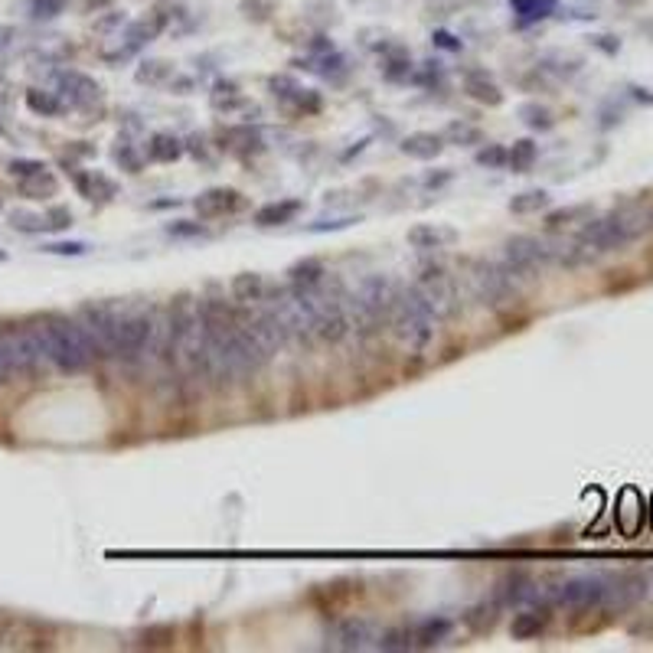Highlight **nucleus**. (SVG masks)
Returning <instances> with one entry per match:
<instances>
[{"label":"nucleus","instance_id":"aec40b11","mask_svg":"<svg viewBox=\"0 0 653 653\" xmlns=\"http://www.w3.org/2000/svg\"><path fill=\"white\" fill-rule=\"evenodd\" d=\"M232 297H236V301H242V304L262 301V297H265V281H262V275H252V272H246V275L232 278Z\"/></svg>","mask_w":653,"mask_h":653},{"label":"nucleus","instance_id":"2f4dec72","mask_svg":"<svg viewBox=\"0 0 653 653\" xmlns=\"http://www.w3.org/2000/svg\"><path fill=\"white\" fill-rule=\"evenodd\" d=\"M167 76H171V66H167V63H147V69L138 72V79L147 82V86H161Z\"/></svg>","mask_w":653,"mask_h":653},{"label":"nucleus","instance_id":"9b49d317","mask_svg":"<svg viewBox=\"0 0 653 653\" xmlns=\"http://www.w3.org/2000/svg\"><path fill=\"white\" fill-rule=\"evenodd\" d=\"M239 206H242V197H239L236 189H226V187L206 189V193H199L197 197V213L203 219L226 216V213H236Z\"/></svg>","mask_w":653,"mask_h":653},{"label":"nucleus","instance_id":"412c9836","mask_svg":"<svg viewBox=\"0 0 653 653\" xmlns=\"http://www.w3.org/2000/svg\"><path fill=\"white\" fill-rule=\"evenodd\" d=\"M467 95L471 98H477V102L483 105H500L503 102V92L497 88V82H490V79L483 76V72H473V76H467Z\"/></svg>","mask_w":653,"mask_h":653},{"label":"nucleus","instance_id":"ddd939ff","mask_svg":"<svg viewBox=\"0 0 653 653\" xmlns=\"http://www.w3.org/2000/svg\"><path fill=\"white\" fill-rule=\"evenodd\" d=\"M457 239L455 229L445 226H415L408 229V246L422 248V252H431V248H445Z\"/></svg>","mask_w":653,"mask_h":653},{"label":"nucleus","instance_id":"1a4fd4ad","mask_svg":"<svg viewBox=\"0 0 653 653\" xmlns=\"http://www.w3.org/2000/svg\"><path fill=\"white\" fill-rule=\"evenodd\" d=\"M552 258V252L546 248V242L530 236L510 239L506 242V272L510 275H536L546 262Z\"/></svg>","mask_w":653,"mask_h":653},{"label":"nucleus","instance_id":"c756f323","mask_svg":"<svg viewBox=\"0 0 653 653\" xmlns=\"http://www.w3.org/2000/svg\"><path fill=\"white\" fill-rule=\"evenodd\" d=\"M448 138L455 144H481V131L473 124H461V121L448 124Z\"/></svg>","mask_w":653,"mask_h":653},{"label":"nucleus","instance_id":"423d86ee","mask_svg":"<svg viewBox=\"0 0 653 653\" xmlns=\"http://www.w3.org/2000/svg\"><path fill=\"white\" fill-rule=\"evenodd\" d=\"M552 598L565 607H601L615 601V575H575L565 578Z\"/></svg>","mask_w":653,"mask_h":653},{"label":"nucleus","instance_id":"0eeeda50","mask_svg":"<svg viewBox=\"0 0 653 653\" xmlns=\"http://www.w3.org/2000/svg\"><path fill=\"white\" fill-rule=\"evenodd\" d=\"M415 288L422 291L428 304H431V311L435 317H455L457 314V288L451 281L441 265H422L418 268V281Z\"/></svg>","mask_w":653,"mask_h":653},{"label":"nucleus","instance_id":"f8f14e48","mask_svg":"<svg viewBox=\"0 0 653 653\" xmlns=\"http://www.w3.org/2000/svg\"><path fill=\"white\" fill-rule=\"evenodd\" d=\"M373 640V627L366 621H343L337 631H333V644L337 650H366Z\"/></svg>","mask_w":653,"mask_h":653},{"label":"nucleus","instance_id":"c9c22d12","mask_svg":"<svg viewBox=\"0 0 653 653\" xmlns=\"http://www.w3.org/2000/svg\"><path fill=\"white\" fill-rule=\"evenodd\" d=\"M523 114H530L526 121H530L532 128H549V124H552L549 112H546V108H536V105H526V108H523Z\"/></svg>","mask_w":653,"mask_h":653},{"label":"nucleus","instance_id":"b1692460","mask_svg":"<svg viewBox=\"0 0 653 653\" xmlns=\"http://www.w3.org/2000/svg\"><path fill=\"white\" fill-rule=\"evenodd\" d=\"M532 161H536V144L532 141H516L513 144V151H506V163H510L513 171H530Z\"/></svg>","mask_w":653,"mask_h":653},{"label":"nucleus","instance_id":"4c0bfd02","mask_svg":"<svg viewBox=\"0 0 653 653\" xmlns=\"http://www.w3.org/2000/svg\"><path fill=\"white\" fill-rule=\"evenodd\" d=\"M173 236H197V232H203L199 226H171Z\"/></svg>","mask_w":653,"mask_h":653},{"label":"nucleus","instance_id":"bb28decb","mask_svg":"<svg viewBox=\"0 0 653 653\" xmlns=\"http://www.w3.org/2000/svg\"><path fill=\"white\" fill-rule=\"evenodd\" d=\"M23 183V193H29V197H53V189H56V183H53V177H49L46 171L37 173V177H27Z\"/></svg>","mask_w":653,"mask_h":653},{"label":"nucleus","instance_id":"20e7f679","mask_svg":"<svg viewBox=\"0 0 653 653\" xmlns=\"http://www.w3.org/2000/svg\"><path fill=\"white\" fill-rule=\"evenodd\" d=\"M650 216H640L634 209H627V213H615V216L607 219H595V222H588L582 229V236H578V248H585V252H615V248L627 246V242H634L640 232L647 229Z\"/></svg>","mask_w":653,"mask_h":653},{"label":"nucleus","instance_id":"f03ea898","mask_svg":"<svg viewBox=\"0 0 653 653\" xmlns=\"http://www.w3.org/2000/svg\"><path fill=\"white\" fill-rule=\"evenodd\" d=\"M396 297H398V288L389 281V278H382V275L363 278L360 288L343 297V304H347V317H350V327H360L363 333L379 331L386 321H392Z\"/></svg>","mask_w":653,"mask_h":653},{"label":"nucleus","instance_id":"5701e85b","mask_svg":"<svg viewBox=\"0 0 653 653\" xmlns=\"http://www.w3.org/2000/svg\"><path fill=\"white\" fill-rule=\"evenodd\" d=\"M530 595H532V582L526 575L506 578V585H503V591H500V598L506 605H520V601H526Z\"/></svg>","mask_w":653,"mask_h":653},{"label":"nucleus","instance_id":"dca6fc26","mask_svg":"<svg viewBox=\"0 0 653 653\" xmlns=\"http://www.w3.org/2000/svg\"><path fill=\"white\" fill-rule=\"evenodd\" d=\"M304 209L301 199H281V203H268L255 213V222L258 226H284V222H291L297 213Z\"/></svg>","mask_w":653,"mask_h":653},{"label":"nucleus","instance_id":"4be33fe9","mask_svg":"<svg viewBox=\"0 0 653 653\" xmlns=\"http://www.w3.org/2000/svg\"><path fill=\"white\" fill-rule=\"evenodd\" d=\"M549 206V193L546 189H530V193H520V197H513L510 209L513 213H540V209Z\"/></svg>","mask_w":653,"mask_h":653},{"label":"nucleus","instance_id":"7ed1b4c3","mask_svg":"<svg viewBox=\"0 0 653 653\" xmlns=\"http://www.w3.org/2000/svg\"><path fill=\"white\" fill-rule=\"evenodd\" d=\"M389 323L396 327L398 340L422 350L431 340V333H435V311H431V304L422 297V291H418L415 284L412 288H398L392 321Z\"/></svg>","mask_w":653,"mask_h":653},{"label":"nucleus","instance_id":"c85d7f7f","mask_svg":"<svg viewBox=\"0 0 653 653\" xmlns=\"http://www.w3.org/2000/svg\"><path fill=\"white\" fill-rule=\"evenodd\" d=\"M63 7H66V0H29V17L49 20L56 17V13H63Z\"/></svg>","mask_w":653,"mask_h":653},{"label":"nucleus","instance_id":"a211bd4d","mask_svg":"<svg viewBox=\"0 0 653 653\" xmlns=\"http://www.w3.org/2000/svg\"><path fill=\"white\" fill-rule=\"evenodd\" d=\"M76 187L82 189V197L86 199H112L114 193H118V187H114L108 177H102V173H79L76 177Z\"/></svg>","mask_w":653,"mask_h":653},{"label":"nucleus","instance_id":"7c9ffc66","mask_svg":"<svg viewBox=\"0 0 653 653\" xmlns=\"http://www.w3.org/2000/svg\"><path fill=\"white\" fill-rule=\"evenodd\" d=\"M552 7H556V0H516V10H520V13L526 20L546 17V13H549Z\"/></svg>","mask_w":653,"mask_h":653},{"label":"nucleus","instance_id":"9d476101","mask_svg":"<svg viewBox=\"0 0 653 653\" xmlns=\"http://www.w3.org/2000/svg\"><path fill=\"white\" fill-rule=\"evenodd\" d=\"M59 98H66L69 105H92L98 102V82H92L88 76H82V72H59Z\"/></svg>","mask_w":653,"mask_h":653},{"label":"nucleus","instance_id":"393cba45","mask_svg":"<svg viewBox=\"0 0 653 653\" xmlns=\"http://www.w3.org/2000/svg\"><path fill=\"white\" fill-rule=\"evenodd\" d=\"M323 265L321 262H314V258H307V262H297V265L291 268V284H317L323 281Z\"/></svg>","mask_w":653,"mask_h":653},{"label":"nucleus","instance_id":"e433bc0d","mask_svg":"<svg viewBox=\"0 0 653 653\" xmlns=\"http://www.w3.org/2000/svg\"><path fill=\"white\" fill-rule=\"evenodd\" d=\"M46 252H53V255H82L86 246L82 242H53V246H46Z\"/></svg>","mask_w":653,"mask_h":653},{"label":"nucleus","instance_id":"f257e3e1","mask_svg":"<svg viewBox=\"0 0 653 653\" xmlns=\"http://www.w3.org/2000/svg\"><path fill=\"white\" fill-rule=\"evenodd\" d=\"M43 337H46L49 363H56L59 370L66 373L88 370L92 360L98 356L86 327L79 321H69V317H49V321H43Z\"/></svg>","mask_w":653,"mask_h":653},{"label":"nucleus","instance_id":"6e6552de","mask_svg":"<svg viewBox=\"0 0 653 653\" xmlns=\"http://www.w3.org/2000/svg\"><path fill=\"white\" fill-rule=\"evenodd\" d=\"M471 284H473V291H477V297H481L483 304H490V307L506 304L513 297V291H516L510 272L490 265V262H477V265H473Z\"/></svg>","mask_w":653,"mask_h":653},{"label":"nucleus","instance_id":"473e14b6","mask_svg":"<svg viewBox=\"0 0 653 653\" xmlns=\"http://www.w3.org/2000/svg\"><path fill=\"white\" fill-rule=\"evenodd\" d=\"M477 163H483V167H503L506 163V151H503L500 144H490V147H483L477 154Z\"/></svg>","mask_w":653,"mask_h":653},{"label":"nucleus","instance_id":"a878e982","mask_svg":"<svg viewBox=\"0 0 653 653\" xmlns=\"http://www.w3.org/2000/svg\"><path fill=\"white\" fill-rule=\"evenodd\" d=\"M27 105L33 108V112H39V114H56L59 108H63L59 95H53V92H29Z\"/></svg>","mask_w":653,"mask_h":653},{"label":"nucleus","instance_id":"2eb2a0df","mask_svg":"<svg viewBox=\"0 0 653 653\" xmlns=\"http://www.w3.org/2000/svg\"><path fill=\"white\" fill-rule=\"evenodd\" d=\"M546 627H549V611L546 607H532V611H523V615L513 617L510 631L516 640H530V637H540Z\"/></svg>","mask_w":653,"mask_h":653},{"label":"nucleus","instance_id":"ea45409f","mask_svg":"<svg viewBox=\"0 0 653 653\" xmlns=\"http://www.w3.org/2000/svg\"><path fill=\"white\" fill-rule=\"evenodd\" d=\"M650 226H653V213H650Z\"/></svg>","mask_w":653,"mask_h":653},{"label":"nucleus","instance_id":"39448f33","mask_svg":"<svg viewBox=\"0 0 653 653\" xmlns=\"http://www.w3.org/2000/svg\"><path fill=\"white\" fill-rule=\"evenodd\" d=\"M157 333H161V323H157L151 307H121L118 331H114V343H112V356H118L124 363L141 360Z\"/></svg>","mask_w":653,"mask_h":653},{"label":"nucleus","instance_id":"6ab92c4d","mask_svg":"<svg viewBox=\"0 0 653 653\" xmlns=\"http://www.w3.org/2000/svg\"><path fill=\"white\" fill-rule=\"evenodd\" d=\"M183 154V144L173 138V134H154L151 144H147V157L154 163H171Z\"/></svg>","mask_w":653,"mask_h":653},{"label":"nucleus","instance_id":"72a5a7b5","mask_svg":"<svg viewBox=\"0 0 653 653\" xmlns=\"http://www.w3.org/2000/svg\"><path fill=\"white\" fill-rule=\"evenodd\" d=\"M43 171H46V167H43L39 161H13V163H10V173H13V177H20V180L37 177V173H43Z\"/></svg>","mask_w":653,"mask_h":653},{"label":"nucleus","instance_id":"4468645a","mask_svg":"<svg viewBox=\"0 0 653 653\" xmlns=\"http://www.w3.org/2000/svg\"><path fill=\"white\" fill-rule=\"evenodd\" d=\"M441 147H445V141L438 134H428V131L408 134L406 141H402V154L415 157V161H435L438 154H441Z\"/></svg>","mask_w":653,"mask_h":653},{"label":"nucleus","instance_id":"f704fd0d","mask_svg":"<svg viewBox=\"0 0 653 653\" xmlns=\"http://www.w3.org/2000/svg\"><path fill=\"white\" fill-rule=\"evenodd\" d=\"M588 209L585 206H572V209H559V213H552L549 216V226L552 229H559V226H565V222H572V219H578V216H585Z\"/></svg>","mask_w":653,"mask_h":653},{"label":"nucleus","instance_id":"cd10ccee","mask_svg":"<svg viewBox=\"0 0 653 653\" xmlns=\"http://www.w3.org/2000/svg\"><path fill=\"white\" fill-rule=\"evenodd\" d=\"M382 650H408V647H415V637H412V627H402V631H392L379 640Z\"/></svg>","mask_w":653,"mask_h":653},{"label":"nucleus","instance_id":"58836bf2","mask_svg":"<svg viewBox=\"0 0 653 653\" xmlns=\"http://www.w3.org/2000/svg\"><path fill=\"white\" fill-rule=\"evenodd\" d=\"M0 33H7V29H0ZM4 43H7V39H0V46H4Z\"/></svg>","mask_w":653,"mask_h":653},{"label":"nucleus","instance_id":"f3484780","mask_svg":"<svg viewBox=\"0 0 653 653\" xmlns=\"http://www.w3.org/2000/svg\"><path fill=\"white\" fill-rule=\"evenodd\" d=\"M448 634H451V621H445V617H428V621H418V624L412 627L415 647H435V644H441Z\"/></svg>","mask_w":653,"mask_h":653}]
</instances>
